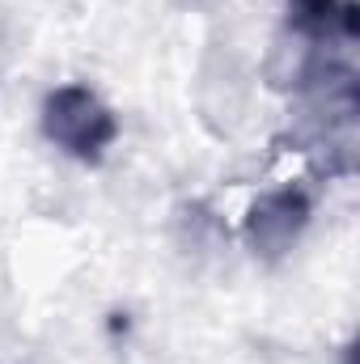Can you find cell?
<instances>
[{
  "instance_id": "1",
  "label": "cell",
  "mask_w": 360,
  "mask_h": 364,
  "mask_svg": "<svg viewBox=\"0 0 360 364\" xmlns=\"http://www.w3.org/2000/svg\"><path fill=\"white\" fill-rule=\"evenodd\" d=\"M38 127L47 136V144H55L64 157L97 166L106 161V153L119 140V114L102 102V93L90 85H55L38 106Z\"/></svg>"
},
{
  "instance_id": "2",
  "label": "cell",
  "mask_w": 360,
  "mask_h": 364,
  "mask_svg": "<svg viewBox=\"0 0 360 364\" xmlns=\"http://www.w3.org/2000/svg\"><path fill=\"white\" fill-rule=\"evenodd\" d=\"M309 216H314V199H309V191H305V186L288 182V186L263 191V195L250 203L246 225H242L246 246H250L259 259L275 263L280 255H288V250L297 246V237L305 233Z\"/></svg>"
},
{
  "instance_id": "3",
  "label": "cell",
  "mask_w": 360,
  "mask_h": 364,
  "mask_svg": "<svg viewBox=\"0 0 360 364\" xmlns=\"http://www.w3.org/2000/svg\"><path fill=\"white\" fill-rule=\"evenodd\" d=\"M339 4L344 0H284V13H288V26L305 38H322L335 17H339Z\"/></svg>"
}]
</instances>
